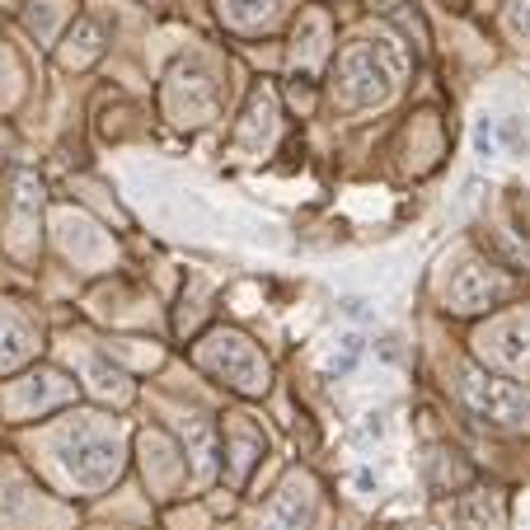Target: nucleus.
<instances>
[{"label": "nucleus", "instance_id": "1", "mask_svg": "<svg viewBox=\"0 0 530 530\" xmlns=\"http://www.w3.org/2000/svg\"><path fill=\"white\" fill-rule=\"evenodd\" d=\"M465 394L469 404H474V413L479 418H493V422H526L530 413V399L521 390H512V385H502V380H484V375H465Z\"/></svg>", "mask_w": 530, "mask_h": 530}]
</instances>
